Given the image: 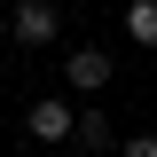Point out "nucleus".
<instances>
[{
    "label": "nucleus",
    "instance_id": "f257e3e1",
    "mask_svg": "<svg viewBox=\"0 0 157 157\" xmlns=\"http://www.w3.org/2000/svg\"><path fill=\"white\" fill-rule=\"evenodd\" d=\"M55 32H63L55 0H16V8H8V47H47Z\"/></svg>",
    "mask_w": 157,
    "mask_h": 157
},
{
    "label": "nucleus",
    "instance_id": "f03ea898",
    "mask_svg": "<svg viewBox=\"0 0 157 157\" xmlns=\"http://www.w3.org/2000/svg\"><path fill=\"white\" fill-rule=\"evenodd\" d=\"M110 78H118V71H110V55H102V47H71V55H63V86H71V94L94 102Z\"/></svg>",
    "mask_w": 157,
    "mask_h": 157
},
{
    "label": "nucleus",
    "instance_id": "7ed1b4c3",
    "mask_svg": "<svg viewBox=\"0 0 157 157\" xmlns=\"http://www.w3.org/2000/svg\"><path fill=\"white\" fill-rule=\"evenodd\" d=\"M71 126H78V110L63 94H39L32 110H24V134H32V141H71Z\"/></svg>",
    "mask_w": 157,
    "mask_h": 157
},
{
    "label": "nucleus",
    "instance_id": "20e7f679",
    "mask_svg": "<svg viewBox=\"0 0 157 157\" xmlns=\"http://www.w3.org/2000/svg\"><path fill=\"white\" fill-rule=\"evenodd\" d=\"M126 39L134 47H157V0H126Z\"/></svg>",
    "mask_w": 157,
    "mask_h": 157
},
{
    "label": "nucleus",
    "instance_id": "39448f33",
    "mask_svg": "<svg viewBox=\"0 0 157 157\" xmlns=\"http://www.w3.org/2000/svg\"><path fill=\"white\" fill-rule=\"evenodd\" d=\"M71 141H78V149H110V118L86 102V110H78V126H71Z\"/></svg>",
    "mask_w": 157,
    "mask_h": 157
},
{
    "label": "nucleus",
    "instance_id": "423d86ee",
    "mask_svg": "<svg viewBox=\"0 0 157 157\" xmlns=\"http://www.w3.org/2000/svg\"><path fill=\"white\" fill-rule=\"evenodd\" d=\"M118 157H157V134H126V141H118Z\"/></svg>",
    "mask_w": 157,
    "mask_h": 157
},
{
    "label": "nucleus",
    "instance_id": "0eeeda50",
    "mask_svg": "<svg viewBox=\"0 0 157 157\" xmlns=\"http://www.w3.org/2000/svg\"><path fill=\"white\" fill-rule=\"evenodd\" d=\"M0 55H8V8H0Z\"/></svg>",
    "mask_w": 157,
    "mask_h": 157
}]
</instances>
